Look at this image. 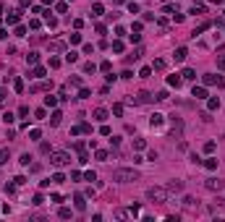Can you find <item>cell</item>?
I'll return each mask as SVG.
<instances>
[{"mask_svg": "<svg viewBox=\"0 0 225 222\" xmlns=\"http://www.w3.org/2000/svg\"><path fill=\"white\" fill-rule=\"evenodd\" d=\"M173 58H176V63H183L186 58H188V50H186V47H178V50H176V55H173Z\"/></svg>", "mask_w": 225, "mask_h": 222, "instance_id": "obj_5", "label": "cell"}, {"mask_svg": "<svg viewBox=\"0 0 225 222\" xmlns=\"http://www.w3.org/2000/svg\"><path fill=\"white\" fill-rule=\"evenodd\" d=\"M191 13H204V3H194V8H191Z\"/></svg>", "mask_w": 225, "mask_h": 222, "instance_id": "obj_27", "label": "cell"}, {"mask_svg": "<svg viewBox=\"0 0 225 222\" xmlns=\"http://www.w3.org/2000/svg\"><path fill=\"white\" fill-rule=\"evenodd\" d=\"M92 118H94V120H100V123H105V120H107V110H102V107L94 110V115H92Z\"/></svg>", "mask_w": 225, "mask_h": 222, "instance_id": "obj_6", "label": "cell"}, {"mask_svg": "<svg viewBox=\"0 0 225 222\" xmlns=\"http://www.w3.org/2000/svg\"><path fill=\"white\" fill-rule=\"evenodd\" d=\"M147 199L152 204H165V201H168V188H149Z\"/></svg>", "mask_w": 225, "mask_h": 222, "instance_id": "obj_2", "label": "cell"}, {"mask_svg": "<svg viewBox=\"0 0 225 222\" xmlns=\"http://www.w3.org/2000/svg\"><path fill=\"white\" fill-rule=\"evenodd\" d=\"M149 73H152V68H141L139 76H141V78H149Z\"/></svg>", "mask_w": 225, "mask_h": 222, "instance_id": "obj_43", "label": "cell"}, {"mask_svg": "<svg viewBox=\"0 0 225 222\" xmlns=\"http://www.w3.org/2000/svg\"><path fill=\"white\" fill-rule=\"evenodd\" d=\"M204 84H207V86L217 84V76H212V73H204Z\"/></svg>", "mask_w": 225, "mask_h": 222, "instance_id": "obj_15", "label": "cell"}, {"mask_svg": "<svg viewBox=\"0 0 225 222\" xmlns=\"http://www.w3.org/2000/svg\"><path fill=\"white\" fill-rule=\"evenodd\" d=\"M13 89H16V92H24V81H21V78H13Z\"/></svg>", "mask_w": 225, "mask_h": 222, "instance_id": "obj_24", "label": "cell"}, {"mask_svg": "<svg viewBox=\"0 0 225 222\" xmlns=\"http://www.w3.org/2000/svg\"><path fill=\"white\" fill-rule=\"evenodd\" d=\"M79 42H81V34L74 32V34H71V44H79Z\"/></svg>", "mask_w": 225, "mask_h": 222, "instance_id": "obj_34", "label": "cell"}, {"mask_svg": "<svg viewBox=\"0 0 225 222\" xmlns=\"http://www.w3.org/2000/svg\"><path fill=\"white\" fill-rule=\"evenodd\" d=\"M42 201H45V199H42V194H37V196H34V199H32V204H34V206H39Z\"/></svg>", "mask_w": 225, "mask_h": 222, "instance_id": "obj_37", "label": "cell"}, {"mask_svg": "<svg viewBox=\"0 0 225 222\" xmlns=\"http://www.w3.org/2000/svg\"><path fill=\"white\" fill-rule=\"evenodd\" d=\"M32 78H45V68H39V65H37V68L32 71Z\"/></svg>", "mask_w": 225, "mask_h": 222, "instance_id": "obj_14", "label": "cell"}, {"mask_svg": "<svg viewBox=\"0 0 225 222\" xmlns=\"http://www.w3.org/2000/svg\"><path fill=\"white\" fill-rule=\"evenodd\" d=\"M55 8H58V13H66V11H68V5H66V3H58Z\"/></svg>", "mask_w": 225, "mask_h": 222, "instance_id": "obj_41", "label": "cell"}, {"mask_svg": "<svg viewBox=\"0 0 225 222\" xmlns=\"http://www.w3.org/2000/svg\"><path fill=\"white\" fill-rule=\"evenodd\" d=\"M3 120H5V125H11V123H13V120H16V118H13V115H11V113H5V115H3Z\"/></svg>", "mask_w": 225, "mask_h": 222, "instance_id": "obj_36", "label": "cell"}, {"mask_svg": "<svg viewBox=\"0 0 225 222\" xmlns=\"http://www.w3.org/2000/svg\"><path fill=\"white\" fill-rule=\"evenodd\" d=\"M50 162H53L55 167H66L71 162V157H68V152H53V159H50Z\"/></svg>", "mask_w": 225, "mask_h": 222, "instance_id": "obj_3", "label": "cell"}, {"mask_svg": "<svg viewBox=\"0 0 225 222\" xmlns=\"http://www.w3.org/2000/svg\"><path fill=\"white\" fill-rule=\"evenodd\" d=\"M152 68H157V71H162V68H165V60H160V58H157V60H155V65H152Z\"/></svg>", "mask_w": 225, "mask_h": 222, "instance_id": "obj_35", "label": "cell"}, {"mask_svg": "<svg viewBox=\"0 0 225 222\" xmlns=\"http://www.w3.org/2000/svg\"><path fill=\"white\" fill-rule=\"evenodd\" d=\"M58 214H60V217H63V219H68V217H71V209H68V206H63V209H60V212H58Z\"/></svg>", "mask_w": 225, "mask_h": 222, "instance_id": "obj_32", "label": "cell"}, {"mask_svg": "<svg viewBox=\"0 0 225 222\" xmlns=\"http://www.w3.org/2000/svg\"><path fill=\"white\" fill-rule=\"evenodd\" d=\"M86 97H92V92L86 86H81V92H79V99H86Z\"/></svg>", "mask_w": 225, "mask_h": 222, "instance_id": "obj_25", "label": "cell"}, {"mask_svg": "<svg viewBox=\"0 0 225 222\" xmlns=\"http://www.w3.org/2000/svg\"><path fill=\"white\" fill-rule=\"evenodd\" d=\"M97 159H100V162H107V152L100 149V152H97Z\"/></svg>", "mask_w": 225, "mask_h": 222, "instance_id": "obj_33", "label": "cell"}, {"mask_svg": "<svg viewBox=\"0 0 225 222\" xmlns=\"http://www.w3.org/2000/svg\"><path fill=\"white\" fill-rule=\"evenodd\" d=\"M136 102H141V105H144V102H152V94H149V92H141V94H139V99H136Z\"/></svg>", "mask_w": 225, "mask_h": 222, "instance_id": "obj_17", "label": "cell"}, {"mask_svg": "<svg viewBox=\"0 0 225 222\" xmlns=\"http://www.w3.org/2000/svg\"><path fill=\"white\" fill-rule=\"evenodd\" d=\"M191 94H194L197 99H204V97H207V89H204V86H194V92H191Z\"/></svg>", "mask_w": 225, "mask_h": 222, "instance_id": "obj_8", "label": "cell"}, {"mask_svg": "<svg viewBox=\"0 0 225 222\" xmlns=\"http://www.w3.org/2000/svg\"><path fill=\"white\" fill-rule=\"evenodd\" d=\"M209 3H220V0H209Z\"/></svg>", "mask_w": 225, "mask_h": 222, "instance_id": "obj_46", "label": "cell"}, {"mask_svg": "<svg viewBox=\"0 0 225 222\" xmlns=\"http://www.w3.org/2000/svg\"><path fill=\"white\" fill-rule=\"evenodd\" d=\"M181 188H183V183H181V180H170V183H168V191H176V194H178Z\"/></svg>", "mask_w": 225, "mask_h": 222, "instance_id": "obj_12", "label": "cell"}, {"mask_svg": "<svg viewBox=\"0 0 225 222\" xmlns=\"http://www.w3.org/2000/svg\"><path fill=\"white\" fill-rule=\"evenodd\" d=\"M45 105H47V107H55V105H58V97H53V94H47V97H45Z\"/></svg>", "mask_w": 225, "mask_h": 222, "instance_id": "obj_16", "label": "cell"}, {"mask_svg": "<svg viewBox=\"0 0 225 222\" xmlns=\"http://www.w3.org/2000/svg\"><path fill=\"white\" fill-rule=\"evenodd\" d=\"M18 18H21V11H11L8 13V24H18Z\"/></svg>", "mask_w": 225, "mask_h": 222, "instance_id": "obj_11", "label": "cell"}, {"mask_svg": "<svg viewBox=\"0 0 225 222\" xmlns=\"http://www.w3.org/2000/svg\"><path fill=\"white\" fill-rule=\"evenodd\" d=\"M37 60H39V53H29V55H26V63H32V65H34Z\"/></svg>", "mask_w": 225, "mask_h": 222, "instance_id": "obj_20", "label": "cell"}, {"mask_svg": "<svg viewBox=\"0 0 225 222\" xmlns=\"http://www.w3.org/2000/svg\"><path fill=\"white\" fill-rule=\"evenodd\" d=\"M144 146H147V141H144V139H136V141H134V149H144Z\"/></svg>", "mask_w": 225, "mask_h": 222, "instance_id": "obj_31", "label": "cell"}, {"mask_svg": "<svg viewBox=\"0 0 225 222\" xmlns=\"http://www.w3.org/2000/svg\"><path fill=\"white\" fill-rule=\"evenodd\" d=\"M204 186H207L209 191H222V188H225V183L220 180V178H209V180L204 183Z\"/></svg>", "mask_w": 225, "mask_h": 222, "instance_id": "obj_4", "label": "cell"}, {"mask_svg": "<svg viewBox=\"0 0 225 222\" xmlns=\"http://www.w3.org/2000/svg\"><path fill=\"white\" fill-rule=\"evenodd\" d=\"M113 53H123V42H120V39L113 42Z\"/></svg>", "mask_w": 225, "mask_h": 222, "instance_id": "obj_26", "label": "cell"}, {"mask_svg": "<svg viewBox=\"0 0 225 222\" xmlns=\"http://www.w3.org/2000/svg\"><path fill=\"white\" fill-rule=\"evenodd\" d=\"M92 11H94V16H100V13H102V5H100V3H94V5H92Z\"/></svg>", "mask_w": 225, "mask_h": 222, "instance_id": "obj_39", "label": "cell"}, {"mask_svg": "<svg viewBox=\"0 0 225 222\" xmlns=\"http://www.w3.org/2000/svg\"><path fill=\"white\" fill-rule=\"evenodd\" d=\"M100 71H105V73H110V60H105L102 65H100Z\"/></svg>", "mask_w": 225, "mask_h": 222, "instance_id": "obj_42", "label": "cell"}, {"mask_svg": "<svg viewBox=\"0 0 225 222\" xmlns=\"http://www.w3.org/2000/svg\"><path fill=\"white\" fill-rule=\"evenodd\" d=\"M183 206H188V209L197 206V199H194V196H186V199H183Z\"/></svg>", "mask_w": 225, "mask_h": 222, "instance_id": "obj_19", "label": "cell"}, {"mask_svg": "<svg viewBox=\"0 0 225 222\" xmlns=\"http://www.w3.org/2000/svg\"><path fill=\"white\" fill-rule=\"evenodd\" d=\"M74 201H76V209H79V212H84V209H86V199H84L81 194H76Z\"/></svg>", "mask_w": 225, "mask_h": 222, "instance_id": "obj_7", "label": "cell"}, {"mask_svg": "<svg viewBox=\"0 0 225 222\" xmlns=\"http://www.w3.org/2000/svg\"><path fill=\"white\" fill-rule=\"evenodd\" d=\"M204 152H207V154L215 152V141H207V144H204Z\"/></svg>", "mask_w": 225, "mask_h": 222, "instance_id": "obj_38", "label": "cell"}, {"mask_svg": "<svg viewBox=\"0 0 225 222\" xmlns=\"http://www.w3.org/2000/svg\"><path fill=\"white\" fill-rule=\"evenodd\" d=\"M60 120H63V113H60V110H55L53 118H50V123H53V125H60Z\"/></svg>", "mask_w": 225, "mask_h": 222, "instance_id": "obj_10", "label": "cell"}, {"mask_svg": "<svg viewBox=\"0 0 225 222\" xmlns=\"http://www.w3.org/2000/svg\"><path fill=\"white\" fill-rule=\"evenodd\" d=\"M50 68H60V60H58V58H50Z\"/></svg>", "mask_w": 225, "mask_h": 222, "instance_id": "obj_40", "label": "cell"}, {"mask_svg": "<svg viewBox=\"0 0 225 222\" xmlns=\"http://www.w3.org/2000/svg\"><path fill=\"white\" fill-rule=\"evenodd\" d=\"M217 65H220V68L225 71V55H220V58H217Z\"/></svg>", "mask_w": 225, "mask_h": 222, "instance_id": "obj_44", "label": "cell"}, {"mask_svg": "<svg viewBox=\"0 0 225 222\" xmlns=\"http://www.w3.org/2000/svg\"><path fill=\"white\" fill-rule=\"evenodd\" d=\"M79 60V53H74V50H71V53L66 55V63H76Z\"/></svg>", "mask_w": 225, "mask_h": 222, "instance_id": "obj_22", "label": "cell"}, {"mask_svg": "<svg viewBox=\"0 0 225 222\" xmlns=\"http://www.w3.org/2000/svg\"><path fill=\"white\" fill-rule=\"evenodd\" d=\"M136 178H139V173H136V170H128V167H118L113 173V180H118V183H131Z\"/></svg>", "mask_w": 225, "mask_h": 222, "instance_id": "obj_1", "label": "cell"}, {"mask_svg": "<svg viewBox=\"0 0 225 222\" xmlns=\"http://www.w3.org/2000/svg\"><path fill=\"white\" fill-rule=\"evenodd\" d=\"M3 99H5V89L0 86V102H3Z\"/></svg>", "mask_w": 225, "mask_h": 222, "instance_id": "obj_45", "label": "cell"}, {"mask_svg": "<svg viewBox=\"0 0 225 222\" xmlns=\"http://www.w3.org/2000/svg\"><path fill=\"white\" fill-rule=\"evenodd\" d=\"M168 84L178 89V86H181V76H168Z\"/></svg>", "mask_w": 225, "mask_h": 222, "instance_id": "obj_18", "label": "cell"}, {"mask_svg": "<svg viewBox=\"0 0 225 222\" xmlns=\"http://www.w3.org/2000/svg\"><path fill=\"white\" fill-rule=\"evenodd\" d=\"M11 157H8V149H0V165H5Z\"/></svg>", "mask_w": 225, "mask_h": 222, "instance_id": "obj_23", "label": "cell"}, {"mask_svg": "<svg viewBox=\"0 0 225 222\" xmlns=\"http://www.w3.org/2000/svg\"><path fill=\"white\" fill-rule=\"evenodd\" d=\"M53 183H66V175H63V173H55V175H53Z\"/></svg>", "mask_w": 225, "mask_h": 222, "instance_id": "obj_28", "label": "cell"}, {"mask_svg": "<svg viewBox=\"0 0 225 222\" xmlns=\"http://www.w3.org/2000/svg\"><path fill=\"white\" fill-rule=\"evenodd\" d=\"M207 107H209V110H217V107H220V99H217V97H212V99L207 102Z\"/></svg>", "mask_w": 225, "mask_h": 222, "instance_id": "obj_21", "label": "cell"}, {"mask_svg": "<svg viewBox=\"0 0 225 222\" xmlns=\"http://www.w3.org/2000/svg\"><path fill=\"white\" fill-rule=\"evenodd\" d=\"M94 71H97V65H94V63H84V73H94Z\"/></svg>", "mask_w": 225, "mask_h": 222, "instance_id": "obj_29", "label": "cell"}, {"mask_svg": "<svg viewBox=\"0 0 225 222\" xmlns=\"http://www.w3.org/2000/svg\"><path fill=\"white\" fill-rule=\"evenodd\" d=\"M204 167H207V170H217V159H207Z\"/></svg>", "mask_w": 225, "mask_h": 222, "instance_id": "obj_30", "label": "cell"}, {"mask_svg": "<svg viewBox=\"0 0 225 222\" xmlns=\"http://www.w3.org/2000/svg\"><path fill=\"white\" fill-rule=\"evenodd\" d=\"M149 123H152V128H155V125H162V115H160V113H155V115L149 118Z\"/></svg>", "mask_w": 225, "mask_h": 222, "instance_id": "obj_13", "label": "cell"}, {"mask_svg": "<svg viewBox=\"0 0 225 222\" xmlns=\"http://www.w3.org/2000/svg\"><path fill=\"white\" fill-rule=\"evenodd\" d=\"M181 78H186V81H194V78H197V71H191V68H186L183 73H181Z\"/></svg>", "mask_w": 225, "mask_h": 222, "instance_id": "obj_9", "label": "cell"}]
</instances>
